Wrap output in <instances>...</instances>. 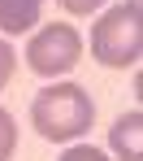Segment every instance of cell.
I'll return each mask as SVG.
<instances>
[{"label": "cell", "instance_id": "30bf717a", "mask_svg": "<svg viewBox=\"0 0 143 161\" xmlns=\"http://www.w3.org/2000/svg\"><path fill=\"white\" fill-rule=\"evenodd\" d=\"M126 4H130V9H139V0H126Z\"/></svg>", "mask_w": 143, "mask_h": 161}, {"label": "cell", "instance_id": "3957f363", "mask_svg": "<svg viewBox=\"0 0 143 161\" xmlns=\"http://www.w3.org/2000/svg\"><path fill=\"white\" fill-rule=\"evenodd\" d=\"M83 61V35L69 22H48L30 35L26 44V65L39 79H61Z\"/></svg>", "mask_w": 143, "mask_h": 161}, {"label": "cell", "instance_id": "ba28073f", "mask_svg": "<svg viewBox=\"0 0 143 161\" xmlns=\"http://www.w3.org/2000/svg\"><path fill=\"white\" fill-rule=\"evenodd\" d=\"M61 161H109L100 148H91V144H69L65 153H61Z\"/></svg>", "mask_w": 143, "mask_h": 161}, {"label": "cell", "instance_id": "8992f818", "mask_svg": "<svg viewBox=\"0 0 143 161\" xmlns=\"http://www.w3.org/2000/svg\"><path fill=\"white\" fill-rule=\"evenodd\" d=\"M18 153V122L9 109H0V161H9Z\"/></svg>", "mask_w": 143, "mask_h": 161}, {"label": "cell", "instance_id": "52a82bcc", "mask_svg": "<svg viewBox=\"0 0 143 161\" xmlns=\"http://www.w3.org/2000/svg\"><path fill=\"white\" fill-rule=\"evenodd\" d=\"M13 65H18V53H13V44L0 35V92H4V83L13 79Z\"/></svg>", "mask_w": 143, "mask_h": 161}, {"label": "cell", "instance_id": "5b68a950", "mask_svg": "<svg viewBox=\"0 0 143 161\" xmlns=\"http://www.w3.org/2000/svg\"><path fill=\"white\" fill-rule=\"evenodd\" d=\"M43 13V0H0V35H26Z\"/></svg>", "mask_w": 143, "mask_h": 161}, {"label": "cell", "instance_id": "7a4b0ae2", "mask_svg": "<svg viewBox=\"0 0 143 161\" xmlns=\"http://www.w3.org/2000/svg\"><path fill=\"white\" fill-rule=\"evenodd\" d=\"M143 53V18L130 4H113L95 26H91V57L109 70L135 65Z\"/></svg>", "mask_w": 143, "mask_h": 161}, {"label": "cell", "instance_id": "6da1fadb", "mask_svg": "<svg viewBox=\"0 0 143 161\" xmlns=\"http://www.w3.org/2000/svg\"><path fill=\"white\" fill-rule=\"evenodd\" d=\"M95 122V100L78 83H48L30 100V126L48 144H74Z\"/></svg>", "mask_w": 143, "mask_h": 161}, {"label": "cell", "instance_id": "277c9868", "mask_svg": "<svg viewBox=\"0 0 143 161\" xmlns=\"http://www.w3.org/2000/svg\"><path fill=\"white\" fill-rule=\"evenodd\" d=\"M109 148L117 153V161H143V113L130 109L109 126Z\"/></svg>", "mask_w": 143, "mask_h": 161}, {"label": "cell", "instance_id": "9c48e42d", "mask_svg": "<svg viewBox=\"0 0 143 161\" xmlns=\"http://www.w3.org/2000/svg\"><path fill=\"white\" fill-rule=\"evenodd\" d=\"M57 4L65 9V13H74V18H87V13H95L104 0H57Z\"/></svg>", "mask_w": 143, "mask_h": 161}]
</instances>
